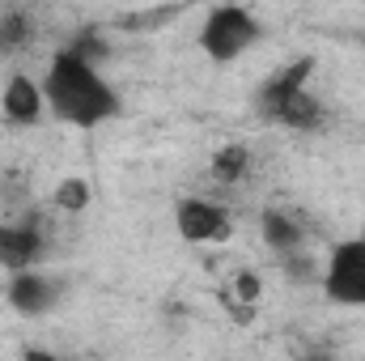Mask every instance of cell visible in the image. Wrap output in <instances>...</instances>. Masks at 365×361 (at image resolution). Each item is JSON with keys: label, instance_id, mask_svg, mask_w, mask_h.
<instances>
[{"label": "cell", "instance_id": "1", "mask_svg": "<svg viewBox=\"0 0 365 361\" xmlns=\"http://www.w3.org/2000/svg\"><path fill=\"white\" fill-rule=\"evenodd\" d=\"M43 102L64 119V123H77V128H93L102 119H110L119 111V98L115 90L98 77V68L77 60L73 51H60L47 68V86H43Z\"/></svg>", "mask_w": 365, "mask_h": 361}, {"label": "cell", "instance_id": "2", "mask_svg": "<svg viewBox=\"0 0 365 361\" xmlns=\"http://www.w3.org/2000/svg\"><path fill=\"white\" fill-rule=\"evenodd\" d=\"M255 39H259V21H255V13H247V9H238V4L212 9V13L204 17V30H200V47H204L208 60H217V64L238 60Z\"/></svg>", "mask_w": 365, "mask_h": 361}, {"label": "cell", "instance_id": "3", "mask_svg": "<svg viewBox=\"0 0 365 361\" xmlns=\"http://www.w3.org/2000/svg\"><path fill=\"white\" fill-rule=\"evenodd\" d=\"M323 289L340 306H365V238L336 243L323 272Z\"/></svg>", "mask_w": 365, "mask_h": 361}, {"label": "cell", "instance_id": "4", "mask_svg": "<svg viewBox=\"0 0 365 361\" xmlns=\"http://www.w3.org/2000/svg\"><path fill=\"white\" fill-rule=\"evenodd\" d=\"M175 221H179V234L187 243H225V238L234 234L230 213H225L221 204H208V200H195V195L179 204Z\"/></svg>", "mask_w": 365, "mask_h": 361}, {"label": "cell", "instance_id": "5", "mask_svg": "<svg viewBox=\"0 0 365 361\" xmlns=\"http://www.w3.org/2000/svg\"><path fill=\"white\" fill-rule=\"evenodd\" d=\"M310 73H314V60H310V56H302V60H293L289 68L272 73V77L259 86V93H255V111H259L264 119H280V111L306 90Z\"/></svg>", "mask_w": 365, "mask_h": 361}, {"label": "cell", "instance_id": "6", "mask_svg": "<svg viewBox=\"0 0 365 361\" xmlns=\"http://www.w3.org/2000/svg\"><path fill=\"white\" fill-rule=\"evenodd\" d=\"M56 298H60V285L47 280V276H38V272H13V280H9V302L26 319L47 315L56 306Z\"/></svg>", "mask_w": 365, "mask_h": 361}, {"label": "cell", "instance_id": "7", "mask_svg": "<svg viewBox=\"0 0 365 361\" xmlns=\"http://www.w3.org/2000/svg\"><path fill=\"white\" fill-rule=\"evenodd\" d=\"M38 230L34 225H0V268L9 272H26L38 260Z\"/></svg>", "mask_w": 365, "mask_h": 361}, {"label": "cell", "instance_id": "8", "mask_svg": "<svg viewBox=\"0 0 365 361\" xmlns=\"http://www.w3.org/2000/svg\"><path fill=\"white\" fill-rule=\"evenodd\" d=\"M0 111L13 123H34L43 115V90L30 77H9V86L0 93Z\"/></svg>", "mask_w": 365, "mask_h": 361}, {"label": "cell", "instance_id": "9", "mask_svg": "<svg viewBox=\"0 0 365 361\" xmlns=\"http://www.w3.org/2000/svg\"><path fill=\"white\" fill-rule=\"evenodd\" d=\"M264 238H268V247L280 251V255H293V251L302 247V230H297L284 213H276V208L264 213Z\"/></svg>", "mask_w": 365, "mask_h": 361}, {"label": "cell", "instance_id": "10", "mask_svg": "<svg viewBox=\"0 0 365 361\" xmlns=\"http://www.w3.org/2000/svg\"><path fill=\"white\" fill-rule=\"evenodd\" d=\"M30 34H34V26H30V17H26L21 9H4V13H0V56L26 47Z\"/></svg>", "mask_w": 365, "mask_h": 361}, {"label": "cell", "instance_id": "11", "mask_svg": "<svg viewBox=\"0 0 365 361\" xmlns=\"http://www.w3.org/2000/svg\"><path fill=\"white\" fill-rule=\"evenodd\" d=\"M247 166H251L247 145H225V149H217V158H212V175L221 183H238L247 175Z\"/></svg>", "mask_w": 365, "mask_h": 361}, {"label": "cell", "instance_id": "12", "mask_svg": "<svg viewBox=\"0 0 365 361\" xmlns=\"http://www.w3.org/2000/svg\"><path fill=\"white\" fill-rule=\"evenodd\" d=\"M319 119H323V106L302 90L289 106H284V111H280V119H276V123H284V128H319Z\"/></svg>", "mask_w": 365, "mask_h": 361}, {"label": "cell", "instance_id": "13", "mask_svg": "<svg viewBox=\"0 0 365 361\" xmlns=\"http://www.w3.org/2000/svg\"><path fill=\"white\" fill-rule=\"evenodd\" d=\"M56 204H60L64 213H81V208L90 204V183L86 179H64L56 187Z\"/></svg>", "mask_w": 365, "mask_h": 361}, {"label": "cell", "instance_id": "14", "mask_svg": "<svg viewBox=\"0 0 365 361\" xmlns=\"http://www.w3.org/2000/svg\"><path fill=\"white\" fill-rule=\"evenodd\" d=\"M64 51H73L77 60H86V64H93V68H98V60L106 56V43H102V39H98L93 30H86V34H77V39H73V43H68Z\"/></svg>", "mask_w": 365, "mask_h": 361}, {"label": "cell", "instance_id": "15", "mask_svg": "<svg viewBox=\"0 0 365 361\" xmlns=\"http://www.w3.org/2000/svg\"><path fill=\"white\" fill-rule=\"evenodd\" d=\"M259 289H264V285H259V276H255V272H238V276H234V298H238L234 306H255Z\"/></svg>", "mask_w": 365, "mask_h": 361}, {"label": "cell", "instance_id": "16", "mask_svg": "<svg viewBox=\"0 0 365 361\" xmlns=\"http://www.w3.org/2000/svg\"><path fill=\"white\" fill-rule=\"evenodd\" d=\"M175 17V9H158V13H132V17H123V26H162V21H170Z\"/></svg>", "mask_w": 365, "mask_h": 361}, {"label": "cell", "instance_id": "17", "mask_svg": "<svg viewBox=\"0 0 365 361\" xmlns=\"http://www.w3.org/2000/svg\"><path fill=\"white\" fill-rule=\"evenodd\" d=\"M21 361H60V357H56V353H43V349H26Z\"/></svg>", "mask_w": 365, "mask_h": 361}]
</instances>
